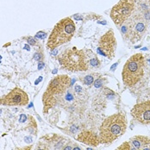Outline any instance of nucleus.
Listing matches in <instances>:
<instances>
[{
  "instance_id": "nucleus-1",
  "label": "nucleus",
  "mask_w": 150,
  "mask_h": 150,
  "mask_svg": "<svg viewBox=\"0 0 150 150\" xmlns=\"http://www.w3.org/2000/svg\"><path fill=\"white\" fill-rule=\"evenodd\" d=\"M127 129L125 115L122 112L107 117L100 128L99 137L100 142L110 144L123 136Z\"/></svg>"
},
{
  "instance_id": "nucleus-2",
  "label": "nucleus",
  "mask_w": 150,
  "mask_h": 150,
  "mask_svg": "<svg viewBox=\"0 0 150 150\" xmlns=\"http://www.w3.org/2000/svg\"><path fill=\"white\" fill-rule=\"evenodd\" d=\"M149 20L146 18L144 12L134 11L133 14L123 24L122 35L130 43L134 44L142 40L147 32Z\"/></svg>"
},
{
  "instance_id": "nucleus-3",
  "label": "nucleus",
  "mask_w": 150,
  "mask_h": 150,
  "mask_svg": "<svg viewBox=\"0 0 150 150\" xmlns=\"http://www.w3.org/2000/svg\"><path fill=\"white\" fill-rule=\"evenodd\" d=\"M70 82V78L66 75L57 76L52 79L42 97L44 113L56 105L59 97L68 89Z\"/></svg>"
},
{
  "instance_id": "nucleus-4",
  "label": "nucleus",
  "mask_w": 150,
  "mask_h": 150,
  "mask_svg": "<svg viewBox=\"0 0 150 150\" xmlns=\"http://www.w3.org/2000/svg\"><path fill=\"white\" fill-rule=\"evenodd\" d=\"M145 58L142 53L131 56L125 63L122 70V80L124 84L131 88L138 83L144 75Z\"/></svg>"
},
{
  "instance_id": "nucleus-5",
  "label": "nucleus",
  "mask_w": 150,
  "mask_h": 150,
  "mask_svg": "<svg viewBox=\"0 0 150 150\" xmlns=\"http://www.w3.org/2000/svg\"><path fill=\"white\" fill-rule=\"evenodd\" d=\"M76 32L75 23L69 18H64L59 21L53 28L51 35L48 38L46 47L53 50L58 46L69 41Z\"/></svg>"
},
{
  "instance_id": "nucleus-6",
  "label": "nucleus",
  "mask_w": 150,
  "mask_h": 150,
  "mask_svg": "<svg viewBox=\"0 0 150 150\" xmlns=\"http://www.w3.org/2000/svg\"><path fill=\"white\" fill-rule=\"evenodd\" d=\"M58 62L64 69L71 72L86 71L88 69L85 51L72 47L64 50L58 57Z\"/></svg>"
},
{
  "instance_id": "nucleus-7",
  "label": "nucleus",
  "mask_w": 150,
  "mask_h": 150,
  "mask_svg": "<svg viewBox=\"0 0 150 150\" xmlns=\"http://www.w3.org/2000/svg\"><path fill=\"white\" fill-rule=\"evenodd\" d=\"M136 9L135 0H119L112 7L110 16L117 26L123 25Z\"/></svg>"
},
{
  "instance_id": "nucleus-8",
  "label": "nucleus",
  "mask_w": 150,
  "mask_h": 150,
  "mask_svg": "<svg viewBox=\"0 0 150 150\" xmlns=\"http://www.w3.org/2000/svg\"><path fill=\"white\" fill-rule=\"evenodd\" d=\"M117 40L113 30L110 29L100 37L98 44V52L109 59H112L115 56Z\"/></svg>"
},
{
  "instance_id": "nucleus-9",
  "label": "nucleus",
  "mask_w": 150,
  "mask_h": 150,
  "mask_svg": "<svg viewBox=\"0 0 150 150\" xmlns=\"http://www.w3.org/2000/svg\"><path fill=\"white\" fill-rule=\"evenodd\" d=\"M28 103V95L23 89L16 88L1 99L4 105H26Z\"/></svg>"
},
{
  "instance_id": "nucleus-10",
  "label": "nucleus",
  "mask_w": 150,
  "mask_h": 150,
  "mask_svg": "<svg viewBox=\"0 0 150 150\" xmlns=\"http://www.w3.org/2000/svg\"><path fill=\"white\" fill-rule=\"evenodd\" d=\"M131 115L135 120L142 125H150V100L134 105Z\"/></svg>"
},
{
  "instance_id": "nucleus-11",
  "label": "nucleus",
  "mask_w": 150,
  "mask_h": 150,
  "mask_svg": "<svg viewBox=\"0 0 150 150\" xmlns=\"http://www.w3.org/2000/svg\"><path fill=\"white\" fill-rule=\"evenodd\" d=\"M117 149L142 150L150 149V137L144 136H136L125 142Z\"/></svg>"
},
{
  "instance_id": "nucleus-12",
  "label": "nucleus",
  "mask_w": 150,
  "mask_h": 150,
  "mask_svg": "<svg viewBox=\"0 0 150 150\" xmlns=\"http://www.w3.org/2000/svg\"><path fill=\"white\" fill-rule=\"evenodd\" d=\"M78 140L80 142L88 143L89 145H93V146H98L99 143H100V137H97L96 134H94L93 132L91 131H85L82 132L81 135L78 137Z\"/></svg>"
},
{
  "instance_id": "nucleus-13",
  "label": "nucleus",
  "mask_w": 150,
  "mask_h": 150,
  "mask_svg": "<svg viewBox=\"0 0 150 150\" xmlns=\"http://www.w3.org/2000/svg\"><path fill=\"white\" fill-rule=\"evenodd\" d=\"M84 51H85V55H86V59H87V64H88V69L100 67V61L98 58V57L91 50H84Z\"/></svg>"
},
{
  "instance_id": "nucleus-14",
  "label": "nucleus",
  "mask_w": 150,
  "mask_h": 150,
  "mask_svg": "<svg viewBox=\"0 0 150 150\" xmlns=\"http://www.w3.org/2000/svg\"><path fill=\"white\" fill-rule=\"evenodd\" d=\"M93 81H94L93 76H91V75L87 76H85V77L83 78V82H84L86 85H91V84L93 83Z\"/></svg>"
},
{
  "instance_id": "nucleus-15",
  "label": "nucleus",
  "mask_w": 150,
  "mask_h": 150,
  "mask_svg": "<svg viewBox=\"0 0 150 150\" xmlns=\"http://www.w3.org/2000/svg\"><path fill=\"white\" fill-rule=\"evenodd\" d=\"M101 81H102V79H98V80H96V81H95V82H94V86H95L96 88H99V87H100V86L102 85Z\"/></svg>"
},
{
  "instance_id": "nucleus-16",
  "label": "nucleus",
  "mask_w": 150,
  "mask_h": 150,
  "mask_svg": "<svg viewBox=\"0 0 150 150\" xmlns=\"http://www.w3.org/2000/svg\"><path fill=\"white\" fill-rule=\"evenodd\" d=\"M28 42H29L31 45H35V44H36V41H35L33 38H31V37H28Z\"/></svg>"
},
{
  "instance_id": "nucleus-17",
  "label": "nucleus",
  "mask_w": 150,
  "mask_h": 150,
  "mask_svg": "<svg viewBox=\"0 0 150 150\" xmlns=\"http://www.w3.org/2000/svg\"><path fill=\"white\" fill-rule=\"evenodd\" d=\"M143 1H144L145 3H147V4L150 6V0H143Z\"/></svg>"
}]
</instances>
